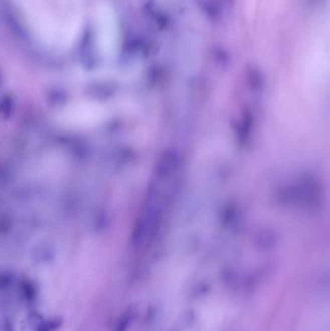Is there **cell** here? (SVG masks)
Instances as JSON below:
<instances>
[{
  "instance_id": "cell-1",
  "label": "cell",
  "mask_w": 330,
  "mask_h": 331,
  "mask_svg": "<svg viewBox=\"0 0 330 331\" xmlns=\"http://www.w3.org/2000/svg\"><path fill=\"white\" fill-rule=\"evenodd\" d=\"M20 295L22 298L28 302H31L36 298L37 295V290L35 286L30 283L29 281H23L20 284Z\"/></svg>"
},
{
  "instance_id": "cell-2",
  "label": "cell",
  "mask_w": 330,
  "mask_h": 331,
  "mask_svg": "<svg viewBox=\"0 0 330 331\" xmlns=\"http://www.w3.org/2000/svg\"><path fill=\"white\" fill-rule=\"evenodd\" d=\"M133 319H134V312L132 310H128L121 316V318H119V320L117 321L113 331L128 330V328L130 326L131 322L133 321Z\"/></svg>"
},
{
  "instance_id": "cell-3",
  "label": "cell",
  "mask_w": 330,
  "mask_h": 331,
  "mask_svg": "<svg viewBox=\"0 0 330 331\" xmlns=\"http://www.w3.org/2000/svg\"><path fill=\"white\" fill-rule=\"evenodd\" d=\"M61 324H62V320L60 318H52L41 322L37 327V331L57 330L61 326Z\"/></svg>"
},
{
  "instance_id": "cell-4",
  "label": "cell",
  "mask_w": 330,
  "mask_h": 331,
  "mask_svg": "<svg viewBox=\"0 0 330 331\" xmlns=\"http://www.w3.org/2000/svg\"><path fill=\"white\" fill-rule=\"evenodd\" d=\"M13 276L9 273H0V291L9 289L13 284Z\"/></svg>"
},
{
  "instance_id": "cell-5",
  "label": "cell",
  "mask_w": 330,
  "mask_h": 331,
  "mask_svg": "<svg viewBox=\"0 0 330 331\" xmlns=\"http://www.w3.org/2000/svg\"><path fill=\"white\" fill-rule=\"evenodd\" d=\"M0 331H14V327L12 322L9 319H4L0 323Z\"/></svg>"
},
{
  "instance_id": "cell-6",
  "label": "cell",
  "mask_w": 330,
  "mask_h": 331,
  "mask_svg": "<svg viewBox=\"0 0 330 331\" xmlns=\"http://www.w3.org/2000/svg\"><path fill=\"white\" fill-rule=\"evenodd\" d=\"M227 1H228V2H229V3H232V2H233V1H234V0H227Z\"/></svg>"
}]
</instances>
